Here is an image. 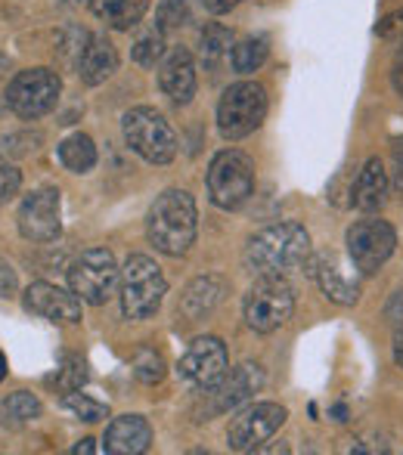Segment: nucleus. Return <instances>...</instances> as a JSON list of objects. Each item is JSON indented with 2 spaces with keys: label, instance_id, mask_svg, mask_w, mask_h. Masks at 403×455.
<instances>
[{
  "label": "nucleus",
  "instance_id": "f257e3e1",
  "mask_svg": "<svg viewBox=\"0 0 403 455\" xmlns=\"http://www.w3.org/2000/svg\"><path fill=\"white\" fill-rule=\"evenodd\" d=\"M242 260L252 275H292L310 260V235L295 220L273 223L248 239Z\"/></svg>",
  "mask_w": 403,
  "mask_h": 455
},
{
  "label": "nucleus",
  "instance_id": "f03ea898",
  "mask_svg": "<svg viewBox=\"0 0 403 455\" xmlns=\"http://www.w3.org/2000/svg\"><path fill=\"white\" fill-rule=\"evenodd\" d=\"M196 229H199V214H196V198L187 189H165L146 214V239L168 258H181L193 248Z\"/></svg>",
  "mask_w": 403,
  "mask_h": 455
},
{
  "label": "nucleus",
  "instance_id": "7ed1b4c3",
  "mask_svg": "<svg viewBox=\"0 0 403 455\" xmlns=\"http://www.w3.org/2000/svg\"><path fill=\"white\" fill-rule=\"evenodd\" d=\"M165 294H168V282H165L162 267L146 254H131L121 267L118 282L121 313L127 319H149L158 313Z\"/></svg>",
  "mask_w": 403,
  "mask_h": 455
},
{
  "label": "nucleus",
  "instance_id": "20e7f679",
  "mask_svg": "<svg viewBox=\"0 0 403 455\" xmlns=\"http://www.w3.org/2000/svg\"><path fill=\"white\" fill-rule=\"evenodd\" d=\"M246 323L258 335H270L279 325H286L295 313V288L286 282V275H258L242 300Z\"/></svg>",
  "mask_w": 403,
  "mask_h": 455
},
{
  "label": "nucleus",
  "instance_id": "39448f33",
  "mask_svg": "<svg viewBox=\"0 0 403 455\" xmlns=\"http://www.w3.org/2000/svg\"><path fill=\"white\" fill-rule=\"evenodd\" d=\"M121 133H125V143L131 146V152H137L149 164H168L177 156L174 127L165 121L162 112H156L149 106H137L131 112H125Z\"/></svg>",
  "mask_w": 403,
  "mask_h": 455
},
{
  "label": "nucleus",
  "instance_id": "423d86ee",
  "mask_svg": "<svg viewBox=\"0 0 403 455\" xmlns=\"http://www.w3.org/2000/svg\"><path fill=\"white\" fill-rule=\"evenodd\" d=\"M267 91L258 81H236L217 102V131L223 140H246L264 124Z\"/></svg>",
  "mask_w": 403,
  "mask_h": 455
},
{
  "label": "nucleus",
  "instance_id": "0eeeda50",
  "mask_svg": "<svg viewBox=\"0 0 403 455\" xmlns=\"http://www.w3.org/2000/svg\"><path fill=\"white\" fill-rule=\"evenodd\" d=\"M208 196L221 211H236L252 198L254 192V164L246 152L223 149L208 164Z\"/></svg>",
  "mask_w": 403,
  "mask_h": 455
},
{
  "label": "nucleus",
  "instance_id": "6e6552de",
  "mask_svg": "<svg viewBox=\"0 0 403 455\" xmlns=\"http://www.w3.org/2000/svg\"><path fill=\"white\" fill-rule=\"evenodd\" d=\"M62 93V81L53 68H25V72H16L12 81L6 84V108L16 112L19 118L35 121L41 115L53 112V106L60 102Z\"/></svg>",
  "mask_w": 403,
  "mask_h": 455
},
{
  "label": "nucleus",
  "instance_id": "1a4fd4ad",
  "mask_svg": "<svg viewBox=\"0 0 403 455\" xmlns=\"http://www.w3.org/2000/svg\"><path fill=\"white\" fill-rule=\"evenodd\" d=\"M118 282H121V270L115 264L112 251H106V248H87L69 267V288L91 307L106 304L115 294V288H118Z\"/></svg>",
  "mask_w": 403,
  "mask_h": 455
},
{
  "label": "nucleus",
  "instance_id": "9d476101",
  "mask_svg": "<svg viewBox=\"0 0 403 455\" xmlns=\"http://www.w3.org/2000/svg\"><path fill=\"white\" fill-rule=\"evenodd\" d=\"M344 242H348L351 264L360 270V275H375L394 254L398 233H394V227L388 220L367 217V220H357L354 227L348 229Z\"/></svg>",
  "mask_w": 403,
  "mask_h": 455
},
{
  "label": "nucleus",
  "instance_id": "9b49d317",
  "mask_svg": "<svg viewBox=\"0 0 403 455\" xmlns=\"http://www.w3.org/2000/svg\"><path fill=\"white\" fill-rule=\"evenodd\" d=\"M289 412L279 403H254L242 409L227 427V443L233 452H258L286 425Z\"/></svg>",
  "mask_w": 403,
  "mask_h": 455
},
{
  "label": "nucleus",
  "instance_id": "f8f14e48",
  "mask_svg": "<svg viewBox=\"0 0 403 455\" xmlns=\"http://www.w3.org/2000/svg\"><path fill=\"white\" fill-rule=\"evenodd\" d=\"M19 233L28 242H53L62 233V198L60 189L44 186L35 189L31 196L22 198L19 204Z\"/></svg>",
  "mask_w": 403,
  "mask_h": 455
},
{
  "label": "nucleus",
  "instance_id": "ddd939ff",
  "mask_svg": "<svg viewBox=\"0 0 403 455\" xmlns=\"http://www.w3.org/2000/svg\"><path fill=\"white\" fill-rule=\"evenodd\" d=\"M230 369V356H227V347H223L221 338L214 335H205V338H196L189 344V350L181 356L177 363V378L189 387H211L214 381H221Z\"/></svg>",
  "mask_w": 403,
  "mask_h": 455
},
{
  "label": "nucleus",
  "instance_id": "4468645a",
  "mask_svg": "<svg viewBox=\"0 0 403 455\" xmlns=\"http://www.w3.org/2000/svg\"><path fill=\"white\" fill-rule=\"evenodd\" d=\"M264 387V371L254 363H242L233 371L227 369V375L221 381H214L211 387H205V400H211V406L205 409V415H221L230 409L242 406L246 400H252L258 390Z\"/></svg>",
  "mask_w": 403,
  "mask_h": 455
},
{
  "label": "nucleus",
  "instance_id": "2eb2a0df",
  "mask_svg": "<svg viewBox=\"0 0 403 455\" xmlns=\"http://www.w3.org/2000/svg\"><path fill=\"white\" fill-rule=\"evenodd\" d=\"M22 307L47 323L75 325L81 323V298L75 291H66L50 282H31L22 294Z\"/></svg>",
  "mask_w": 403,
  "mask_h": 455
},
{
  "label": "nucleus",
  "instance_id": "dca6fc26",
  "mask_svg": "<svg viewBox=\"0 0 403 455\" xmlns=\"http://www.w3.org/2000/svg\"><path fill=\"white\" fill-rule=\"evenodd\" d=\"M313 275H317L323 294L338 307H354L360 300V270L354 264H344L338 254H323V258L313 264Z\"/></svg>",
  "mask_w": 403,
  "mask_h": 455
},
{
  "label": "nucleus",
  "instance_id": "f3484780",
  "mask_svg": "<svg viewBox=\"0 0 403 455\" xmlns=\"http://www.w3.org/2000/svg\"><path fill=\"white\" fill-rule=\"evenodd\" d=\"M158 87L174 106H187L196 96V62L189 50L174 47L158 66Z\"/></svg>",
  "mask_w": 403,
  "mask_h": 455
},
{
  "label": "nucleus",
  "instance_id": "a211bd4d",
  "mask_svg": "<svg viewBox=\"0 0 403 455\" xmlns=\"http://www.w3.org/2000/svg\"><path fill=\"white\" fill-rule=\"evenodd\" d=\"M152 443V427L143 415H118L106 427L102 450L106 455H140Z\"/></svg>",
  "mask_w": 403,
  "mask_h": 455
},
{
  "label": "nucleus",
  "instance_id": "6ab92c4d",
  "mask_svg": "<svg viewBox=\"0 0 403 455\" xmlns=\"http://www.w3.org/2000/svg\"><path fill=\"white\" fill-rule=\"evenodd\" d=\"M115 68H118V50H115V44L106 35L87 37V44L81 47L78 56V78L87 87H100L112 78Z\"/></svg>",
  "mask_w": 403,
  "mask_h": 455
},
{
  "label": "nucleus",
  "instance_id": "aec40b11",
  "mask_svg": "<svg viewBox=\"0 0 403 455\" xmlns=\"http://www.w3.org/2000/svg\"><path fill=\"white\" fill-rule=\"evenodd\" d=\"M388 189H391V180H388V171L382 164V158H367V164L357 174V183L351 186V204L357 211H382L388 202Z\"/></svg>",
  "mask_w": 403,
  "mask_h": 455
},
{
  "label": "nucleus",
  "instance_id": "412c9836",
  "mask_svg": "<svg viewBox=\"0 0 403 455\" xmlns=\"http://www.w3.org/2000/svg\"><path fill=\"white\" fill-rule=\"evenodd\" d=\"M223 294H227V282L221 275H202V279L187 285V291L181 298V313L187 319H193V323L211 316L217 310V304L223 300Z\"/></svg>",
  "mask_w": 403,
  "mask_h": 455
},
{
  "label": "nucleus",
  "instance_id": "4be33fe9",
  "mask_svg": "<svg viewBox=\"0 0 403 455\" xmlns=\"http://www.w3.org/2000/svg\"><path fill=\"white\" fill-rule=\"evenodd\" d=\"M91 10L109 28L127 31L133 25H140V19L149 10V0H91Z\"/></svg>",
  "mask_w": 403,
  "mask_h": 455
},
{
  "label": "nucleus",
  "instance_id": "5701e85b",
  "mask_svg": "<svg viewBox=\"0 0 403 455\" xmlns=\"http://www.w3.org/2000/svg\"><path fill=\"white\" fill-rule=\"evenodd\" d=\"M60 162L72 174H87L97 164V146L87 133H72L69 140L60 143Z\"/></svg>",
  "mask_w": 403,
  "mask_h": 455
},
{
  "label": "nucleus",
  "instance_id": "b1692460",
  "mask_svg": "<svg viewBox=\"0 0 403 455\" xmlns=\"http://www.w3.org/2000/svg\"><path fill=\"white\" fill-rule=\"evenodd\" d=\"M41 415V400L28 390H16L6 400H0V425L22 427Z\"/></svg>",
  "mask_w": 403,
  "mask_h": 455
},
{
  "label": "nucleus",
  "instance_id": "393cba45",
  "mask_svg": "<svg viewBox=\"0 0 403 455\" xmlns=\"http://www.w3.org/2000/svg\"><path fill=\"white\" fill-rule=\"evenodd\" d=\"M267 53H270V44H267V37H246V41H239L233 47V68L239 75H252L258 72L261 66L267 62Z\"/></svg>",
  "mask_w": 403,
  "mask_h": 455
},
{
  "label": "nucleus",
  "instance_id": "a878e982",
  "mask_svg": "<svg viewBox=\"0 0 403 455\" xmlns=\"http://www.w3.org/2000/svg\"><path fill=\"white\" fill-rule=\"evenodd\" d=\"M230 44H233V37H230V31L223 28V25H217V22L205 25L202 35H199V53H202L205 66L221 62L223 56L230 53Z\"/></svg>",
  "mask_w": 403,
  "mask_h": 455
},
{
  "label": "nucleus",
  "instance_id": "bb28decb",
  "mask_svg": "<svg viewBox=\"0 0 403 455\" xmlns=\"http://www.w3.org/2000/svg\"><path fill=\"white\" fill-rule=\"evenodd\" d=\"M62 406H66L69 412L78 415L81 421H87V425L109 419V406H106V403L91 400V396H87V394H78V390H69V394L62 396Z\"/></svg>",
  "mask_w": 403,
  "mask_h": 455
},
{
  "label": "nucleus",
  "instance_id": "cd10ccee",
  "mask_svg": "<svg viewBox=\"0 0 403 455\" xmlns=\"http://www.w3.org/2000/svg\"><path fill=\"white\" fill-rule=\"evenodd\" d=\"M162 53H165L162 28H152V31H146V35H140L137 44L131 47L133 62H137V66H146V68L156 66V62L162 60Z\"/></svg>",
  "mask_w": 403,
  "mask_h": 455
},
{
  "label": "nucleus",
  "instance_id": "c85d7f7f",
  "mask_svg": "<svg viewBox=\"0 0 403 455\" xmlns=\"http://www.w3.org/2000/svg\"><path fill=\"white\" fill-rule=\"evenodd\" d=\"M133 375H137L143 384H158L165 378V360H162V354H156V350L143 347L137 356H133Z\"/></svg>",
  "mask_w": 403,
  "mask_h": 455
},
{
  "label": "nucleus",
  "instance_id": "c756f323",
  "mask_svg": "<svg viewBox=\"0 0 403 455\" xmlns=\"http://www.w3.org/2000/svg\"><path fill=\"white\" fill-rule=\"evenodd\" d=\"M375 35H379L382 41H403V6L379 19V25H375Z\"/></svg>",
  "mask_w": 403,
  "mask_h": 455
},
{
  "label": "nucleus",
  "instance_id": "7c9ffc66",
  "mask_svg": "<svg viewBox=\"0 0 403 455\" xmlns=\"http://www.w3.org/2000/svg\"><path fill=\"white\" fill-rule=\"evenodd\" d=\"M19 186H22V174H19L12 164H4V168H0V204L10 202L19 192Z\"/></svg>",
  "mask_w": 403,
  "mask_h": 455
},
{
  "label": "nucleus",
  "instance_id": "2f4dec72",
  "mask_svg": "<svg viewBox=\"0 0 403 455\" xmlns=\"http://www.w3.org/2000/svg\"><path fill=\"white\" fill-rule=\"evenodd\" d=\"M16 291H19V275L0 258V298H16Z\"/></svg>",
  "mask_w": 403,
  "mask_h": 455
},
{
  "label": "nucleus",
  "instance_id": "473e14b6",
  "mask_svg": "<svg viewBox=\"0 0 403 455\" xmlns=\"http://www.w3.org/2000/svg\"><path fill=\"white\" fill-rule=\"evenodd\" d=\"M385 319H388V325H391V331L403 329V291H398L385 304Z\"/></svg>",
  "mask_w": 403,
  "mask_h": 455
},
{
  "label": "nucleus",
  "instance_id": "72a5a7b5",
  "mask_svg": "<svg viewBox=\"0 0 403 455\" xmlns=\"http://www.w3.org/2000/svg\"><path fill=\"white\" fill-rule=\"evenodd\" d=\"M391 162H394V171H391V186L403 196V140H398L391 149Z\"/></svg>",
  "mask_w": 403,
  "mask_h": 455
},
{
  "label": "nucleus",
  "instance_id": "f704fd0d",
  "mask_svg": "<svg viewBox=\"0 0 403 455\" xmlns=\"http://www.w3.org/2000/svg\"><path fill=\"white\" fill-rule=\"evenodd\" d=\"M391 87L394 93L403 100V47L398 50V56H394V66H391Z\"/></svg>",
  "mask_w": 403,
  "mask_h": 455
},
{
  "label": "nucleus",
  "instance_id": "c9c22d12",
  "mask_svg": "<svg viewBox=\"0 0 403 455\" xmlns=\"http://www.w3.org/2000/svg\"><path fill=\"white\" fill-rule=\"evenodd\" d=\"M202 4H205V10H208V12H217V16H221V12L236 10L242 0H202Z\"/></svg>",
  "mask_w": 403,
  "mask_h": 455
},
{
  "label": "nucleus",
  "instance_id": "e433bc0d",
  "mask_svg": "<svg viewBox=\"0 0 403 455\" xmlns=\"http://www.w3.org/2000/svg\"><path fill=\"white\" fill-rule=\"evenodd\" d=\"M391 356H394V365L403 369V329L391 331Z\"/></svg>",
  "mask_w": 403,
  "mask_h": 455
},
{
  "label": "nucleus",
  "instance_id": "4c0bfd02",
  "mask_svg": "<svg viewBox=\"0 0 403 455\" xmlns=\"http://www.w3.org/2000/svg\"><path fill=\"white\" fill-rule=\"evenodd\" d=\"M93 443H97V440H81V443L72 450V455H91V452H97V446H93Z\"/></svg>",
  "mask_w": 403,
  "mask_h": 455
},
{
  "label": "nucleus",
  "instance_id": "58836bf2",
  "mask_svg": "<svg viewBox=\"0 0 403 455\" xmlns=\"http://www.w3.org/2000/svg\"><path fill=\"white\" fill-rule=\"evenodd\" d=\"M6 378V356H4V350H0V381Z\"/></svg>",
  "mask_w": 403,
  "mask_h": 455
}]
</instances>
